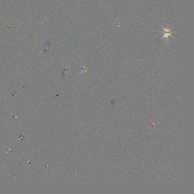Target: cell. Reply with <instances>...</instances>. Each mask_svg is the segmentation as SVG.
<instances>
[{
    "label": "cell",
    "mask_w": 194,
    "mask_h": 194,
    "mask_svg": "<svg viewBox=\"0 0 194 194\" xmlns=\"http://www.w3.org/2000/svg\"><path fill=\"white\" fill-rule=\"evenodd\" d=\"M160 26L162 27V28L163 29V30H164V35L162 37V39H166V40H168L169 36H171V38H173L174 40H175L174 37L172 36L171 34L173 33V32H172L171 29H170L168 26L167 27H163L162 25H160Z\"/></svg>",
    "instance_id": "6da1fadb"
}]
</instances>
